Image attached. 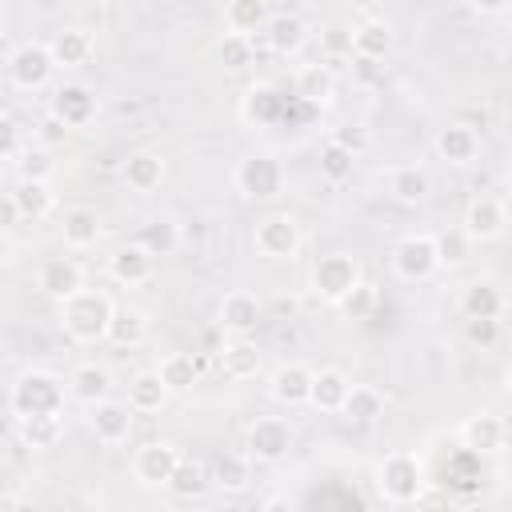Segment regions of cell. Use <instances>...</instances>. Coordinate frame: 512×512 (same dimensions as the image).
Masks as SVG:
<instances>
[{
	"instance_id": "38",
	"label": "cell",
	"mask_w": 512,
	"mask_h": 512,
	"mask_svg": "<svg viewBox=\"0 0 512 512\" xmlns=\"http://www.w3.org/2000/svg\"><path fill=\"white\" fill-rule=\"evenodd\" d=\"M280 108H284V100H280V92L272 84H252L244 92V100H240V116L248 124H272L280 116Z\"/></svg>"
},
{
	"instance_id": "47",
	"label": "cell",
	"mask_w": 512,
	"mask_h": 512,
	"mask_svg": "<svg viewBox=\"0 0 512 512\" xmlns=\"http://www.w3.org/2000/svg\"><path fill=\"white\" fill-rule=\"evenodd\" d=\"M464 336L476 348H492L500 340V320H464Z\"/></svg>"
},
{
	"instance_id": "17",
	"label": "cell",
	"mask_w": 512,
	"mask_h": 512,
	"mask_svg": "<svg viewBox=\"0 0 512 512\" xmlns=\"http://www.w3.org/2000/svg\"><path fill=\"white\" fill-rule=\"evenodd\" d=\"M36 284H40V292L52 296L56 304H64L68 296H76L80 288H88V284H84V268H80L72 256H48V260L40 264V272H36Z\"/></svg>"
},
{
	"instance_id": "25",
	"label": "cell",
	"mask_w": 512,
	"mask_h": 512,
	"mask_svg": "<svg viewBox=\"0 0 512 512\" xmlns=\"http://www.w3.org/2000/svg\"><path fill=\"white\" fill-rule=\"evenodd\" d=\"M112 372L104 368V364H96V360H84V364H76L72 368V376H68V392H72V400H80V404H104V400H112Z\"/></svg>"
},
{
	"instance_id": "6",
	"label": "cell",
	"mask_w": 512,
	"mask_h": 512,
	"mask_svg": "<svg viewBox=\"0 0 512 512\" xmlns=\"http://www.w3.org/2000/svg\"><path fill=\"white\" fill-rule=\"evenodd\" d=\"M252 248L264 260H296L304 248V228L292 212H268L252 228Z\"/></svg>"
},
{
	"instance_id": "18",
	"label": "cell",
	"mask_w": 512,
	"mask_h": 512,
	"mask_svg": "<svg viewBox=\"0 0 512 512\" xmlns=\"http://www.w3.org/2000/svg\"><path fill=\"white\" fill-rule=\"evenodd\" d=\"M432 148H436V156H440L444 164H452V168H464V164H472V160L480 156V136H476V128H472V124H460V120H452V124L436 128V136H432Z\"/></svg>"
},
{
	"instance_id": "53",
	"label": "cell",
	"mask_w": 512,
	"mask_h": 512,
	"mask_svg": "<svg viewBox=\"0 0 512 512\" xmlns=\"http://www.w3.org/2000/svg\"><path fill=\"white\" fill-rule=\"evenodd\" d=\"M468 8H472V12H480V16H500V12H508V4H500V0H488V4H480V0H472Z\"/></svg>"
},
{
	"instance_id": "39",
	"label": "cell",
	"mask_w": 512,
	"mask_h": 512,
	"mask_svg": "<svg viewBox=\"0 0 512 512\" xmlns=\"http://www.w3.org/2000/svg\"><path fill=\"white\" fill-rule=\"evenodd\" d=\"M340 416L352 420V424H372V420H380V416H384V392L372 388V384H352V392H348Z\"/></svg>"
},
{
	"instance_id": "51",
	"label": "cell",
	"mask_w": 512,
	"mask_h": 512,
	"mask_svg": "<svg viewBox=\"0 0 512 512\" xmlns=\"http://www.w3.org/2000/svg\"><path fill=\"white\" fill-rule=\"evenodd\" d=\"M4 512H48V504L36 500V496H8V508Z\"/></svg>"
},
{
	"instance_id": "12",
	"label": "cell",
	"mask_w": 512,
	"mask_h": 512,
	"mask_svg": "<svg viewBox=\"0 0 512 512\" xmlns=\"http://www.w3.org/2000/svg\"><path fill=\"white\" fill-rule=\"evenodd\" d=\"M504 224H508V208H504L496 196H476V200H468L464 220H460V228H464V236H468L472 244H492V240H500V236H504Z\"/></svg>"
},
{
	"instance_id": "10",
	"label": "cell",
	"mask_w": 512,
	"mask_h": 512,
	"mask_svg": "<svg viewBox=\"0 0 512 512\" xmlns=\"http://www.w3.org/2000/svg\"><path fill=\"white\" fill-rule=\"evenodd\" d=\"M96 112H100V96L88 84H80V80H64L48 96V116L60 120L68 132L72 128H88L96 120Z\"/></svg>"
},
{
	"instance_id": "40",
	"label": "cell",
	"mask_w": 512,
	"mask_h": 512,
	"mask_svg": "<svg viewBox=\"0 0 512 512\" xmlns=\"http://www.w3.org/2000/svg\"><path fill=\"white\" fill-rule=\"evenodd\" d=\"M212 488V468H204L200 460H180V468L168 480V492L176 500H200Z\"/></svg>"
},
{
	"instance_id": "8",
	"label": "cell",
	"mask_w": 512,
	"mask_h": 512,
	"mask_svg": "<svg viewBox=\"0 0 512 512\" xmlns=\"http://www.w3.org/2000/svg\"><path fill=\"white\" fill-rule=\"evenodd\" d=\"M56 76V56L44 40H20L12 52H8V80L12 88L20 92H40L48 88Z\"/></svg>"
},
{
	"instance_id": "43",
	"label": "cell",
	"mask_w": 512,
	"mask_h": 512,
	"mask_svg": "<svg viewBox=\"0 0 512 512\" xmlns=\"http://www.w3.org/2000/svg\"><path fill=\"white\" fill-rule=\"evenodd\" d=\"M252 40L248 36H232V32H224L220 40H216V60H220V68L224 72H244L248 64H252Z\"/></svg>"
},
{
	"instance_id": "29",
	"label": "cell",
	"mask_w": 512,
	"mask_h": 512,
	"mask_svg": "<svg viewBox=\"0 0 512 512\" xmlns=\"http://www.w3.org/2000/svg\"><path fill=\"white\" fill-rule=\"evenodd\" d=\"M12 432L24 448L48 452L64 440V416H12Z\"/></svg>"
},
{
	"instance_id": "41",
	"label": "cell",
	"mask_w": 512,
	"mask_h": 512,
	"mask_svg": "<svg viewBox=\"0 0 512 512\" xmlns=\"http://www.w3.org/2000/svg\"><path fill=\"white\" fill-rule=\"evenodd\" d=\"M152 256H172L176 248H180V224H176V216H152L144 228H140V236H136Z\"/></svg>"
},
{
	"instance_id": "26",
	"label": "cell",
	"mask_w": 512,
	"mask_h": 512,
	"mask_svg": "<svg viewBox=\"0 0 512 512\" xmlns=\"http://www.w3.org/2000/svg\"><path fill=\"white\" fill-rule=\"evenodd\" d=\"M48 48H52V56H56V68H84V64L92 60V52H96V40H92L88 28L64 24V28L48 40Z\"/></svg>"
},
{
	"instance_id": "2",
	"label": "cell",
	"mask_w": 512,
	"mask_h": 512,
	"mask_svg": "<svg viewBox=\"0 0 512 512\" xmlns=\"http://www.w3.org/2000/svg\"><path fill=\"white\" fill-rule=\"evenodd\" d=\"M68 384L48 372V368H28L12 380L8 392V408L12 416H64V400H68Z\"/></svg>"
},
{
	"instance_id": "49",
	"label": "cell",
	"mask_w": 512,
	"mask_h": 512,
	"mask_svg": "<svg viewBox=\"0 0 512 512\" xmlns=\"http://www.w3.org/2000/svg\"><path fill=\"white\" fill-rule=\"evenodd\" d=\"M16 220H24L20 216V208H16V200L4 192V200H0V228H4V236H12V228H16Z\"/></svg>"
},
{
	"instance_id": "21",
	"label": "cell",
	"mask_w": 512,
	"mask_h": 512,
	"mask_svg": "<svg viewBox=\"0 0 512 512\" xmlns=\"http://www.w3.org/2000/svg\"><path fill=\"white\" fill-rule=\"evenodd\" d=\"M392 48H396L392 20L364 16L360 24H352V56H360V60H384V56H392Z\"/></svg>"
},
{
	"instance_id": "3",
	"label": "cell",
	"mask_w": 512,
	"mask_h": 512,
	"mask_svg": "<svg viewBox=\"0 0 512 512\" xmlns=\"http://www.w3.org/2000/svg\"><path fill=\"white\" fill-rule=\"evenodd\" d=\"M308 284H312V292H316L320 300L344 304V300H352V296L364 288V272H360V260H356L352 252H340V248H336V252H324V256L312 260Z\"/></svg>"
},
{
	"instance_id": "4",
	"label": "cell",
	"mask_w": 512,
	"mask_h": 512,
	"mask_svg": "<svg viewBox=\"0 0 512 512\" xmlns=\"http://www.w3.org/2000/svg\"><path fill=\"white\" fill-rule=\"evenodd\" d=\"M428 488L424 480V464L416 452H388L376 464V492L388 504H416V496Z\"/></svg>"
},
{
	"instance_id": "55",
	"label": "cell",
	"mask_w": 512,
	"mask_h": 512,
	"mask_svg": "<svg viewBox=\"0 0 512 512\" xmlns=\"http://www.w3.org/2000/svg\"><path fill=\"white\" fill-rule=\"evenodd\" d=\"M504 388L512 392V360H508V368H504Z\"/></svg>"
},
{
	"instance_id": "32",
	"label": "cell",
	"mask_w": 512,
	"mask_h": 512,
	"mask_svg": "<svg viewBox=\"0 0 512 512\" xmlns=\"http://www.w3.org/2000/svg\"><path fill=\"white\" fill-rule=\"evenodd\" d=\"M268 20H272L268 0H228L224 4V28L232 36H248L252 40V32H264Z\"/></svg>"
},
{
	"instance_id": "37",
	"label": "cell",
	"mask_w": 512,
	"mask_h": 512,
	"mask_svg": "<svg viewBox=\"0 0 512 512\" xmlns=\"http://www.w3.org/2000/svg\"><path fill=\"white\" fill-rule=\"evenodd\" d=\"M144 336H148V312L136 308V304H116L108 340L120 344V348H136V344H144Z\"/></svg>"
},
{
	"instance_id": "23",
	"label": "cell",
	"mask_w": 512,
	"mask_h": 512,
	"mask_svg": "<svg viewBox=\"0 0 512 512\" xmlns=\"http://www.w3.org/2000/svg\"><path fill=\"white\" fill-rule=\"evenodd\" d=\"M104 236V216L92 204H68L60 212V240L68 248H92Z\"/></svg>"
},
{
	"instance_id": "14",
	"label": "cell",
	"mask_w": 512,
	"mask_h": 512,
	"mask_svg": "<svg viewBox=\"0 0 512 512\" xmlns=\"http://www.w3.org/2000/svg\"><path fill=\"white\" fill-rule=\"evenodd\" d=\"M152 272H156V256L140 240H128V244L112 248V256H108V276L120 288H140L152 280Z\"/></svg>"
},
{
	"instance_id": "20",
	"label": "cell",
	"mask_w": 512,
	"mask_h": 512,
	"mask_svg": "<svg viewBox=\"0 0 512 512\" xmlns=\"http://www.w3.org/2000/svg\"><path fill=\"white\" fill-rule=\"evenodd\" d=\"M504 440H508V428H504V420H500L496 412H472V416H464V424H460V444H464L468 452H476V456L500 452Z\"/></svg>"
},
{
	"instance_id": "44",
	"label": "cell",
	"mask_w": 512,
	"mask_h": 512,
	"mask_svg": "<svg viewBox=\"0 0 512 512\" xmlns=\"http://www.w3.org/2000/svg\"><path fill=\"white\" fill-rule=\"evenodd\" d=\"M352 168H356V156H352L348 148H340V144H332V140L320 144V176H324V180L340 184V180L352 176Z\"/></svg>"
},
{
	"instance_id": "54",
	"label": "cell",
	"mask_w": 512,
	"mask_h": 512,
	"mask_svg": "<svg viewBox=\"0 0 512 512\" xmlns=\"http://www.w3.org/2000/svg\"><path fill=\"white\" fill-rule=\"evenodd\" d=\"M44 140H68V128L48 116V120H44ZM44 140H40V144H44Z\"/></svg>"
},
{
	"instance_id": "19",
	"label": "cell",
	"mask_w": 512,
	"mask_h": 512,
	"mask_svg": "<svg viewBox=\"0 0 512 512\" xmlns=\"http://www.w3.org/2000/svg\"><path fill=\"white\" fill-rule=\"evenodd\" d=\"M168 176V164L160 152L152 148H140V152H128V160L120 164V180L136 192V196H152Z\"/></svg>"
},
{
	"instance_id": "22",
	"label": "cell",
	"mask_w": 512,
	"mask_h": 512,
	"mask_svg": "<svg viewBox=\"0 0 512 512\" xmlns=\"http://www.w3.org/2000/svg\"><path fill=\"white\" fill-rule=\"evenodd\" d=\"M460 316L464 320H500V312H504V292H500V284L496 280H488V276H476V280H468L464 288H460Z\"/></svg>"
},
{
	"instance_id": "31",
	"label": "cell",
	"mask_w": 512,
	"mask_h": 512,
	"mask_svg": "<svg viewBox=\"0 0 512 512\" xmlns=\"http://www.w3.org/2000/svg\"><path fill=\"white\" fill-rule=\"evenodd\" d=\"M212 488L240 496L252 488V456L248 452H220L212 460Z\"/></svg>"
},
{
	"instance_id": "1",
	"label": "cell",
	"mask_w": 512,
	"mask_h": 512,
	"mask_svg": "<svg viewBox=\"0 0 512 512\" xmlns=\"http://www.w3.org/2000/svg\"><path fill=\"white\" fill-rule=\"evenodd\" d=\"M112 316H116V304L100 288H80L76 296H68L60 304V328H64V336L72 344H100V340H108Z\"/></svg>"
},
{
	"instance_id": "35",
	"label": "cell",
	"mask_w": 512,
	"mask_h": 512,
	"mask_svg": "<svg viewBox=\"0 0 512 512\" xmlns=\"http://www.w3.org/2000/svg\"><path fill=\"white\" fill-rule=\"evenodd\" d=\"M156 372H160V380L168 384L172 396H184V392H192L200 384V360L192 352H168L156 364Z\"/></svg>"
},
{
	"instance_id": "56",
	"label": "cell",
	"mask_w": 512,
	"mask_h": 512,
	"mask_svg": "<svg viewBox=\"0 0 512 512\" xmlns=\"http://www.w3.org/2000/svg\"><path fill=\"white\" fill-rule=\"evenodd\" d=\"M508 184H512V168H508Z\"/></svg>"
},
{
	"instance_id": "34",
	"label": "cell",
	"mask_w": 512,
	"mask_h": 512,
	"mask_svg": "<svg viewBox=\"0 0 512 512\" xmlns=\"http://www.w3.org/2000/svg\"><path fill=\"white\" fill-rule=\"evenodd\" d=\"M352 392V380L340 372V368H316V380H312V408L316 412H340L344 400Z\"/></svg>"
},
{
	"instance_id": "9",
	"label": "cell",
	"mask_w": 512,
	"mask_h": 512,
	"mask_svg": "<svg viewBox=\"0 0 512 512\" xmlns=\"http://www.w3.org/2000/svg\"><path fill=\"white\" fill-rule=\"evenodd\" d=\"M296 444V432L284 416H256L244 432V452L256 464H280Z\"/></svg>"
},
{
	"instance_id": "48",
	"label": "cell",
	"mask_w": 512,
	"mask_h": 512,
	"mask_svg": "<svg viewBox=\"0 0 512 512\" xmlns=\"http://www.w3.org/2000/svg\"><path fill=\"white\" fill-rule=\"evenodd\" d=\"M416 512H452V496L444 492V488H436V484H428L420 496H416V504H412Z\"/></svg>"
},
{
	"instance_id": "42",
	"label": "cell",
	"mask_w": 512,
	"mask_h": 512,
	"mask_svg": "<svg viewBox=\"0 0 512 512\" xmlns=\"http://www.w3.org/2000/svg\"><path fill=\"white\" fill-rule=\"evenodd\" d=\"M16 180H40V184H48L52 180V172H56V160H52V148L48 144H24V152L16 156Z\"/></svg>"
},
{
	"instance_id": "24",
	"label": "cell",
	"mask_w": 512,
	"mask_h": 512,
	"mask_svg": "<svg viewBox=\"0 0 512 512\" xmlns=\"http://www.w3.org/2000/svg\"><path fill=\"white\" fill-rule=\"evenodd\" d=\"M292 92L312 108H328L336 100V72L328 64H320V60L316 64H300L296 76H292Z\"/></svg>"
},
{
	"instance_id": "13",
	"label": "cell",
	"mask_w": 512,
	"mask_h": 512,
	"mask_svg": "<svg viewBox=\"0 0 512 512\" xmlns=\"http://www.w3.org/2000/svg\"><path fill=\"white\" fill-rule=\"evenodd\" d=\"M312 380H316V368L300 364V360H288L280 368H272L268 376V396L280 404V408H300L312 400Z\"/></svg>"
},
{
	"instance_id": "52",
	"label": "cell",
	"mask_w": 512,
	"mask_h": 512,
	"mask_svg": "<svg viewBox=\"0 0 512 512\" xmlns=\"http://www.w3.org/2000/svg\"><path fill=\"white\" fill-rule=\"evenodd\" d=\"M324 40H328V48H336V52H344V48H348V52H352V28H348V32H344V28H336V24H332V28H328V36H324Z\"/></svg>"
},
{
	"instance_id": "28",
	"label": "cell",
	"mask_w": 512,
	"mask_h": 512,
	"mask_svg": "<svg viewBox=\"0 0 512 512\" xmlns=\"http://www.w3.org/2000/svg\"><path fill=\"white\" fill-rule=\"evenodd\" d=\"M220 368H224L228 380H256L260 368H264V352L248 336H232L220 348Z\"/></svg>"
},
{
	"instance_id": "46",
	"label": "cell",
	"mask_w": 512,
	"mask_h": 512,
	"mask_svg": "<svg viewBox=\"0 0 512 512\" xmlns=\"http://www.w3.org/2000/svg\"><path fill=\"white\" fill-rule=\"evenodd\" d=\"M332 144H340V148H348L356 160H360V152H368V144H372V132L360 124V120H348V124H340V128H332V136H328Z\"/></svg>"
},
{
	"instance_id": "15",
	"label": "cell",
	"mask_w": 512,
	"mask_h": 512,
	"mask_svg": "<svg viewBox=\"0 0 512 512\" xmlns=\"http://www.w3.org/2000/svg\"><path fill=\"white\" fill-rule=\"evenodd\" d=\"M260 316H264V304H260V296L248 292V288L224 292V300H220V308H216V324H220L228 336H248V332H256Z\"/></svg>"
},
{
	"instance_id": "33",
	"label": "cell",
	"mask_w": 512,
	"mask_h": 512,
	"mask_svg": "<svg viewBox=\"0 0 512 512\" xmlns=\"http://www.w3.org/2000/svg\"><path fill=\"white\" fill-rule=\"evenodd\" d=\"M172 400V392H168V384L160 380V372L156 368H140L132 380H128V404H132V412H160L164 404Z\"/></svg>"
},
{
	"instance_id": "16",
	"label": "cell",
	"mask_w": 512,
	"mask_h": 512,
	"mask_svg": "<svg viewBox=\"0 0 512 512\" xmlns=\"http://www.w3.org/2000/svg\"><path fill=\"white\" fill-rule=\"evenodd\" d=\"M132 424H136V412L128 400H104L88 408V428L100 444H124L132 436Z\"/></svg>"
},
{
	"instance_id": "7",
	"label": "cell",
	"mask_w": 512,
	"mask_h": 512,
	"mask_svg": "<svg viewBox=\"0 0 512 512\" xmlns=\"http://www.w3.org/2000/svg\"><path fill=\"white\" fill-rule=\"evenodd\" d=\"M388 264H392V276L404 280V284H420L428 276H436L440 268V256H436V236L432 232H408L392 244L388 252Z\"/></svg>"
},
{
	"instance_id": "5",
	"label": "cell",
	"mask_w": 512,
	"mask_h": 512,
	"mask_svg": "<svg viewBox=\"0 0 512 512\" xmlns=\"http://www.w3.org/2000/svg\"><path fill=\"white\" fill-rule=\"evenodd\" d=\"M232 184L244 200H276L284 192V164L272 152H248L236 168H232Z\"/></svg>"
},
{
	"instance_id": "36",
	"label": "cell",
	"mask_w": 512,
	"mask_h": 512,
	"mask_svg": "<svg viewBox=\"0 0 512 512\" xmlns=\"http://www.w3.org/2000/svg\"><path fill=\"white\" fill-rule=\"evenodd\" d=\"M8 196L16 200V208H20L24 220H44V216H52V208H56L52 184H40V180H16Z\"/></svg>"
},
{
	"instance_id": "11",
	"label": "cell",
	"mask_w": 512,
	"mask_h": 512,
	"mask_svg": "<svg viewBox=\"0 0 512 512\" xmlns=\"http://www.w3.org/2000/svg\"><path fill=\"white\" fill-rule=\"evenodd\" d=\"M180 448L172 444V440H148V444H140L136 452H132V480L140 484V488H168V480H172V472L180 468Z\"/></svg>"
},
{
	"instance_id": "45",
	"label": "cell",
	"mask_w": 512,
	"mask_h": 512,
	"mask_svg": "<svg viewBox=\"0 0 512 512\" xmlns=\"http://www.w3.org/2000/svg\"><path fill=\"white\" fill-rule=\"evenodd\" d=\"M472 252V240L464 236V228H444L436 232V256H440V268H460Z\"/></svg>"
},
{
	"instance_id": "30",
	"label": "cell",
	"mask_w": 512,
	"mask_h": 512,
	"mask_svg": "<svg viewBox=\"0 0 512 512\" xmlns=\"http://www.w3.org/2000/svg\"><path fill=\"white\" fill-rule=\"evenodd\" d=\"M264 40L276 56H296L308 44V24L296 12H272V20L264 28Z\"/></svg>"
},
{
	"instance_id": "27",
	"label": "cell",
	"mask_w": 512,
	"mask_h": 512,
	"mask_svg": "<svg viewBox=\"0 0 512 512\" xmlns=\"http://www.w3.org/2000/svg\"><path fill=\"white\" fill-rule=\"evenodd\" d=\"M428 192H432L428 168H420V164H396V168H388V196L396 204L416 208V204L428 200Z\"/></svg>"
},
{
	"instance_id": "50",
	"label": "cell",
	"mask_w": 512,
	"mask_h": 512,
	"mask_svg": "<svg viewBox=\"0 0 512 512\" xmlns=\"http://www.w3.org/2000/svg\"><path fill=\"white\" fill-rule=\"evenodd\" d=\"M260 512H296V500L288 492H272V496H264Z\"/></svg>"
}]
</instances>
